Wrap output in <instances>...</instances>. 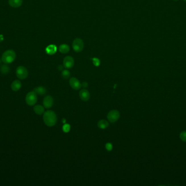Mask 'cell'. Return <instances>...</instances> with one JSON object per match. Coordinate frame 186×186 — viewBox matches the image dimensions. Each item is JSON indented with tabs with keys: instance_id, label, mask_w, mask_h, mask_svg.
I'll list each match as a JSON object with an SVG mask.
<instances>
[{
	"instance_id": "cell-6",
	"label": "cell",
	"mask_w": 186,
	"mask_h": 186,
	"mask_svg": "<svg viewBox=\"0 0 186 186\" xmlns=\"http://www.w3.org/2000/svg\"><path fill=\"white\" fill-rule=\"evenodd\" d=\"M119 118L120 113L117 110H112L109 112L107 115V119L111 123L117 122Z\"/></svg>"
},
{
	"instance_id": "cell-17",
	"label": "cell",
	"mask_w": 186,
	"mask_h": 186,
	"mask_svg": "<svg viewBox=\"0 0 186 186\" xmlns=\"http://www.w3.org/2000/svg\"><path fill=\"white\" fill-rule=\"evenodd\" d=\"M59 50L62 54H67L69 51L70 48L67 44H63L59 46Z\"/></svg>"
},
{
	"instance_id": "cell-20",
	"label": "cell",
	"mask_w": 186,
	"mask_h": 186,
	"mask_svg": "<svg viewBox=\"0 0 186 186\" xmlns=\"http://www.w3.org/2000/svg\"><path fill=\"white\" fill-rule=\"evenodd\" d=\"M180 139L184 142H186V131L184 130L181 132L180 134Z\"/></svg>"
},
{
	"instance_id": "cell-27",
	"label": "cell",
	"mask_w": 186,
	"mask_h": 186,
	"mask_svg": "<svg viewBox=\"0 0 186 186\" xmlns=\"http://www.w3.org/2000/svg\"><path fill=\"white\" fill-rule=\"evenodd\" d=\"M174 1H179V0H174Z\"/></svg>"
},
{
	"instance_id": "cell-15",
	"label": "cell",
	"mask_w": 186,
	"mask_h": 186,
	"mask_svg": "<svg viewBox=\"0 0 186 186\" xmlns=\"http://www.w3.org/2000/svg\"><path fill=\"white\" fill-rule=\"evenodd\" d=\"M98 126L100 129L105 130L109 126V123L108 121L105 120H100L98 123Z\"/></svg>"
},
{
	"instance_id": "cell-21",
	"label": "cell",
	"mask_w": 186,
	"mask_h": 186,
	"mask_svg": "<svg viewBox=\"0 0 186 186\" xmlns=\"http://www.w3.org/2000/svg\"><path fill=\"white\" fill-rule=\"evenodd\" d=\"M62 129L64 133H68L70 130V126L69 124H65L63 126Z\"/></svg>"
},
{
	"instance_id": "cell-16",
	"label": "cell",
	"mask_w": 186,
	"mask_h": 186,
	"mask_svg": "<svg viewBox=\"0 0 186 186\" xmlns=\"http://www.w3.org/2000/svg\"><path fill=\"white\" fill-rule=\"evenodd\" d=\"M33 91L37 94L43 96L46 92V89L43 86H38L34 88Z\"/></svg>"
},
{
	"instance_id": "cell-26",
	"label": "cell",
	"mask_w": 186,
	"mask_h": 186,
	"mask_svg": "<svg viewBox=\"0 0 186 186\" xmlns=\"http://www.w3.org/2000/svg\"><path fill=\"white\" fill-rule=\"evenodd\" d=\"M63 121H62V122H63V123H65V119H63Z\"/></svg>"
},
{
	"instance_id": "cell-2",
	"label": "cell",
	"mask_w": 186,
	"mask_h": 186,
	"mask_svg": "<svg viewBox=\"0 0 186 186\" xmlns=\"http://www.w3.org/2000/svg\"><path fill=\"white\" fill-rule=\"evenodd\" d=\"M16 58V53L13 50H8L4 52L2 56V61L6 64L12 63Z\"/></svg>"
},
{
	"instance_id": "cell-10",
	"label": "cell",
	"mask_w": 186,
	"mask_h": 186,
	"mask_svg": "<svg viewBox=\"0 0 186 186\" xmlns=\"http://www.w3.org/2000/svg\"><path fill=\"white\" fill-rule=\"evenodd\" d=\"M79 96L81 100L85 102L88 101L90 98V93L88 90L85 89L81 90L79 93Z\"/></svg>"
},
{
	"instance_id": "cell-7",
	"label": "cell",
	"mask_w": 186,
	"mask_h": 186,
	"mask_svg": "<svg viewBox=\"0 0 186 186\" xmlns=\"http://www.w3.org/2000/svg\"><path fill=\"white\" fill-rule=\"evenodd\" d=\"M74 65V60L71 56H67L64 58L63 66L65 68H71L73 67Z\"/></svg>"
},
{
	"instance_id": "cell-5",
	"label": "cell",
	"mask_w": 186,
	"mask_h": 186,
	"mask_svg": "<svg viewBox=\"0 0 186 186\" xmlns=\"http://www.w3.org/2000/svg\"><path fill=\"white\" fill-rule=\"evenodd\" d=\"M73 48L75 51L76 52H80L84 48V43L80 38H76L73 41Z\"/></svg>"
},
{
	"instance_id": "cell-1",
	"label": "cell",
	"mask_w": 186,
	"mask_h": 186,
	"mask_svg": "<svg viewBox=\"0 0 186 186\" xmlns=\"http://www.w3.org/2000/svg\"><path fill=\"white\" fill-rule=\"evenodd\" d=\"M43 120L45 124L49 127L54 126L57 123V117L56 113L52 110L44 112Z\"/></svg>"
},
{
	"instance_id": "cell-13",
	"label": "cell",
	"mask_w": 186,
	"mask_h": 186,
	"mask_svg": "<svg viewBox=\"0 0 186 186\" xmlns=\"http://www.w3.org/2000/svg\"><path fill=\"white\" fill-rule=\"evenodd\" d=\"M57 51V47L56 45L51 44L49 45L46 48V52L47 54L52 55L55 54Z\"/></svg>"
},
{
	"instance_id": "cell-23",
	"label": "cell",
	"mask_w": 186,
	"mask_h": 186,
	"mask_svg": "<svg viewBox=\"0 0 186 186\" xmlns=\"http://www.w3.org/2000/svg\"><path fill=\"white\" fill-rule=\"evenodd\" d=\"M112 149H113V145H112L111 143H107L106 144V149L108 151H112Z\"/></svg>"
},
{
	"instance_id": "cell-9",
	"label": "cell",
	"mask_w": 186,
	"mask_h": 186,
	"mask_svg": "<svg viewBox=\"0 0 186 186\" xmlns=\"http://www.w3.org/2000/svg\"><path fill=\"white\" fill-rule=\"evenodd\" d=\"M53 105V99L51 96H46L43 100V106L44 108L49 109Z\"/></svg>"
},
{
	"instance_id": "cell-19",
	"label": "cell",
	"mask_w": 186,
	"mask_h": 186,
	"mask_svg": "<svg viewBox=\"0 0 186 186\" xmlns=\"http://www.w3.org/2000/svg\"><path fill=\"white\" fill-rule=\"evenodd\" d=\"M62 76L65 79H67L69 78V77L70 76V72L68 70H63L62 72Z\"/></svg>"
},
{
	"instance_id": "cell-25",
	"label": "cell",
	"mask_w": 186,
	"mask_h": 186,
	"mask_svg": "<svg viewBox=\"0 0 186 186\" xmlns=\"http://www.w3.org/2000/svg\"><path fill=\"white\" fill-rule=\"evenodd\" d=\"M63 67L62 66H61V65L59 66L58 67V69L59 70H63Z\"/></svg>"
},
{
	"instance_id": "cell-18",
	"label": "cell",
	"mask_w": 186,
	"mask_h": 186,
	"mask_svg": "<svg viewBox=\"0 0 186 186\" xmlns=\"http://www.w3.org/2000/svg\"><path fill=\"white\" fill-rule=\"evenodd\" d=\"M1 72L3 74H7L9 72L10 70V68L8 66H7V65H3L1 66V69H0Z\"/></svg>"
},
{
	"instance_id": "cell-8",
	"label": "cell",
	"mask_w": 186,
	"mask_h": 186,
	"mask_svg": "<svg viewBox=\"0 0 186 186\" xmlns=\"http://www.w3.org/2000/svg\"><path fill=\"white\" fill-rule=\"evenodd\" d=\"M69 84L70 86L75 90H78L80 89L81 87V84L80 81L74 77L70 78L69 80Z\"/></svg>"
},
{
	"instance_id": "cell-11",
	"label": "cell",
	"mask_w": 186,
	"mask_h": 186,
	"mask_svg": "<svg viewBox=\"0 0 186 186\" xmlns=\"http://www.w3.org/2000/svg\"><path fill=\"white\" fill-rule=\"evenodd\" d=\"M21 86H22V84L21 81L18 80H15L13 81L11 84V88L14 91H19V90L21 88Z\"/></svg>"
},
{
	"instance_id": "cell-3",
	"label": "cell",
	"mask_w": 186,
	"mask_h": 186,
	"mask_svg": "<svg viewBox=\"0 0 186 186\" xmlns=\"http://www.w3.org/2000/svg\"><path fill=\"white\" fill-rule=\"evenodd\" d=\"M25 100L26 103L30 106H33L36 104L37 101V94L34 91H31L27 94Z\"/></svg>"
},
{
	"instance_id": "cell-29",
	"label": "cell",
	"mask_w": 186,
	"mask_h": 186,
	"mask_svg": "<svg viewBox=\"0 0 186 186\" xmlns=\"http://www.w3.org/2000/svg\"><path fill=\"white\" fill-rule=\"evenodd\" d=\"M0 63H1V60H0Z\"/></svg>"
},
{
	"instance_id": "cell-22",
	"label": "cell",
	"mask_w": 186,
	"mask_h": 186,
	"mask_svg": "<svg viewBox=\"0 0 186 186\" xmlns=\"http://www.w3.org/2000/svg\"><path fill=\"white\" fill-rule=\"evenodd\" d=\"M92 60H93V64L95 66H96V67L99 66L100 64V61L99 58L94 57L92 58Z\"/></svg>"
},
{
	"instance_id": "cell-4",
	"label": "cell",
	"mask_w": 186,
	"mask_h": 186,
	"mask_svg": "<svg viewBox=\"0 0 186 186\" xmlns=\"http://www.w3.org/2000/svg\"><path fill=\"white\" fill-rule=\"evenodd\" d=\"M16 75L17 77L21 80H24L27 78L28 72L27 68L24 66H19L16 70Z\"/></svg>"
},
{
	"instance_id": "cell-28",
	"label": "cell",
	"mask_w": 186,
	"mask_h": 186,
	"mask_svg": "<svg viewBox=\"0 0 186 186\" xmlns=\"http://www.w3.org/2000/svg\"><path fill=\"white\" fill-rule=\"evenodd\" d=\"M183 1H184L185 2H186V0H183Z\"/></svg>"
},
{
	"instance_id": "cell-24",
	"label": "cell",
	"mask_w": 186,
	"mask_h": 186,
	"mask_svg": "<svg viewBox=\"0 0 186 186\" xmlns=\"http://www.w3.org/2000/svg\"><path fill=\"white\" fill-rule=\"evenodd\" d=\"M88 86V84L86 81H84L82 84H81V87H83V88H87Z\"/></svg>"
},
{
	"instance_id": "cell-14",
	"label": "cell",
	"mask_w": 186,
	"mask_h": 186,
	"mask_svg": "<svg viewBox=\"0 0 186 186\" xmlns=\"http://www.w3.org/2000/svg\"><path fill=\"white\" fill-rule=\"evenodd\" d=\"M33 110L34 112L39 115H42L44 113V106H43L41 105H37V106H34L33 108Z\"/></svg>"
},
{
	"instance_id": "cell-12",
	"label": "cell",
	"mask_w": 186,
	"mask_h": 186,
	"mask_svg": "<svg viewBox=\"0 0 186 186\" xmlns=\"http://www.w3.org/2000/svg\"><path fill=\"white\" fill-rule=\"evenodd\" d=\"M8 3L13 8H18L22 5V0H9Z\"/></svg>"
}]
</instances>
